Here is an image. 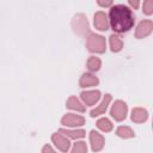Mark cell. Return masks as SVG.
<instances>
[{
  "mask_svg": "<svg viewBox=\"0 0 153 153\" xmlns=\"http://www.w3.org/2000/svg\"><path fill=\"white\" fill-rule=\"evenodd\" d=\"M128 2H129V5L133 7V8H137L139 7V5H140V0H128Z\"/></svg>",
  "mask_w": 153,
  "mask_h": 153,
  "instance_id": "cell-23",
  "label": "cell"
},
{
  "mask_svg": "<svg viewBox=\"0 0 153 153\" xmlns=\"http://www.w3.org/2000/svg\"><path fill=\"white\" fill-rule=\"evenodd\" d=\"M110 102H111V96H110V94H105L104 98H103V100H102V103H100L96 109H93V110L90 112L91 117H96V116H99V115L104 114V112L106 111L108 105L110 104Z\"/></svg>",
  "mask_w": 153,
  "mask_h": 153,
  "instance_id": "cell-11",
  "label": "cell"
},
{
  "mask_svg": "<svg viewBox=\"0 0 153 153\" xmlns=\"http://www.w3.org/2000/svg\"><path fill=\"white\" fill-rule=\"evenodd\" d=\"M102 66V62L98 57L96 56H91L88 60H87V68L92 72H97Z\"/></svg>",
  "mask_w": 153,
  "mask_h": 153,
  "instance_id": "cell-19",
  "label": "cell"
},
{
  "mask_svg": "<svg viewBox=\"0 0 153 153\" xmlns=\"http://www.w3.org/2000/svg\"><path fill=\"white\" fill-rule=\"evenodd\" d=\"M60 133L65 134L66 136L71 137V139H81L85 136V130L80 129V130H68V129H60Z\"/></svg>",
  "mask_w": 153,
  "mask_h": 153,
  "instance_id": "cell-17",
  "label": "cell"
},
{
  "mask_svg": "<svg viewBox=\"0 0 153 153\" xmlns=\"http://www.w3.org/2000/svg\"><path fill=\"white\" fill-rule=\"evenodd\" d=\"M116 134H117V136L123 137V139L134 137V131H133L129 127H126V126H121V127H118L117 130H116Z\"/></svg>",
  "mask_w": 153,
  "mask_h": 153,
  "instance_id": "cell-16",
  "label": "cell"
},
{
  "mask_svg": "<svg viewBox=\"0 0 153 153\" xmlns=\"http://www.w3.org/2000/svg\"><path fill=\"white\" fill-rule=\"evenodd\" d=\"M90 142H91V147H92V151L97 152V151H100L103 147H104V137L97 133L96 130H91L90 133Z\"/></svg>",
  "mask_w": 153,
  "mask_h": 153,
  "instance_id": "cell-8",
  "label": "cell"
},
{
  "mask_svg": "<svg viewBox=\"0 0 153 153\" xmlns=\"http://www.w3.org/2000/svg\"><path fill=\"white\" fill-rule=\"evenodd\" d=\"M97 127H98V129H100L102 131H105V133L112 130V123L110 122V120H108L105 117L97 121Z\"/></svg>",
  "mask_w": 153,
  "mask_h": 153,
  "instance_id": "cell-18",
  "label": "cell"
},
{
  "mask_svg": "<svg viewBox=\"0 0 153 153\" xmlns=\"http://www.w3.org/2000/svg\"><path fill=\"white\" fill-rule=\"evenodd\" d=\"M80 96H81V99L84 100V103L86 105H93L99 100L100 92L97 91V90H94V91H84V92H81Z\"/></svg>",
  "mask_w": 153,
  "mask_h": 153,
  "instance_id": "cell-9",
  "label": "cell"
},
{
  "mask_svg": "<svg viewBox=\"0 0 153 153\" xmlns=\"http://www.w3.org/2000/svg\"><path fill=\"white\" fill-rule=\"evenodd\" d=\"M61 123L66 127H80L85 123V118L80 115L75 114H67L62 117Z\"/></svg>",
  "mask_w": 153,
  "mask_h": 153,
  "instance_id": "cell-5",
  "label": "cell"
},
{
  "mask_svg": "<svg viewBox=\"0 0 153 153\" xmlns=\"http://www.w3.org/2000/svg\"><path fill=\"white\" fill-rule=\"evenodd\" d=\"M86 151H87V146H86V143L82 142V141L75 142L74 146H73V149H72L73 153H85Z\"/></svg>",
  "mask_w": 153,
  "mask_h": 153,
  "instance_id": "cell-20",
  "label": "cell"
},
{
  "mask_svg": "<svg viewBox=\"0 0 153 153\" xmlns=\"http://www.w3.org/2000/svg\"><path fill=\"white\" fill-rule=\"evenodd\" d=\"M109 17L111 27L116 32H126L134 25V16L131 10L124 5H116L111 7Z\"/></svg>",
  "mask_w": 153,
  "mask_h": 153,
  "instance_id": "cell-1",
  "label": "cell"
},
{
  "mask_svg": "<svg viewBox=\"0 0 153 153\" xmlns=\"http://www.w3.org/2000/svg\"><path fill=\"white\" fill-rule=\"evenodd\" d=\"M48 151H49V152H53V148H51L50 146H48V145H47V146H44V147H43L42 152H48Z\"/></svg>",
  "mask_w": 153,
  "mask_h": 153,
  "instance_id": "cell-24",
  "label": "cell"
},
{
  "mask_svg": "<svg viewBox=\"0 0 153 153\" xmlns=\"http://www.w3.org/2000/svg\"><path fill=\"white\" fill-rule=\"evenodd\" d=\"M98 82H99V80L96 75H93L91 73H85L81 75L79 85H80V87H91V86H96Z\"/></svg>",
  "mask_w": 153,
  "mask_h": 153,
  "instance_id": "cell-12",
  "label": "cell"
},
{
  "mask_svg": "<svg viewBox=\"0 0 153 153\" xmlns=\"http://www.w3.org/2000/svg\"><path fill=\"white\" fill-rule=\"evenodd\" d=\"M72 27H73L74 32H76L80 36H86V33H91L90 32L88 22H87L86 17L84 14H76L73 18V20H72Z\"/></svg>",
  "mask_w": 153,
  "mask_h": 153,
  "instance_id": "cell-3",
  "label": "cell"
},
{
  "mask_svg": "<svg viewBox=\"0 0 153 153\" xmlns=\"http://www.w3.org/2000/svg\"><path fill=\"white\" fill-rule=\"evenodd\" d=\"M127 111H128L127 104L124 102H122V100H116L114 103V105L111 106L110 115L116 121H123L127 117Z\"/></svg>",
  "mask_w": 153,
  "mask_h": 153,
  "instance_id": "cell-4",
  "label": "cell"
},
{
  "mask_svg": "<svg viewBox=\"0 0 153 153\" xmlns=\"http://www.w3.org/2000/svg\"><path fill=\"white\" fill-rule=\"evenodd\" d=\"M142 11L147 16L152 14L153 13V0H145L143 6H142Z\"/></svg>",
  "mask_w": 153,
  "mask_h": 153,
  "instance_id": "cell-21",
  "label": "cell"
},
{
  "mask_svg": "<svg viewBox=\"0 0 153 153\" xmlns=\"http://www.w3.org/2000/svg\"><path fill=\"white\" fill-rule=\"evenodd\" d=\"M153 30V22L152 20H142L140 22V24L136 27L135 31V36L136 38H143L146 36H148Z\"/></svg>",
  "mask_w": 153,
  "mask_h": 153,
  "instance_id": "cell-7",
  "label": "cell"
},
{
  "mask_svg": "<svg viewBox=\"0 0 153 153\" xmlns=\"http://www.w3.org/2000/svg\"><path fill=\"white\" fill-rule=\"evenodd\" d=\"M93 24H94V27H96L97 30H100V31H106V30L109 29L108 17H106V14H105L104 12H102V11L94 13Z\"/></svg>",
  "mask_w": 153,
  "mask_h": 153,
  "instance_id": "cell-6",
  "label": "cell"
},
{
  "mask_svg": "<svg viewBox=\"0 0 153 153\" xmlns=\"http://www.w3.org/2000/svg\"><path fill=\"white\" fill-rule=\"evenodd\" d=\"M51 140H53V142L55 143V146H56L60 151L67 152V151L69 149V141H68V139L65 137L63 135H61V134H59V133H55V134H53Z\"/></svg>",
  "mask_w": 153,
  "mask_h": 153,
  "instance_id": "cell-10",
  "label": "cell"
},
{
  "mask_svg": "<svg viewBox=\"0 0 153 153\" xmlns=\"http://www.w3.org/2000/svg\"><path fill=\"white\" fill-rule=\"evenodd\" d=\"M97 4L102 7H109L112 4V0H97Z\"/></svg>",
  "mask_w": 153,
  "mask_h": 153,
  "instance_id": "cell-22",
  "label": "cell"
},
{
  "mask_svg": "<svg viewBox=\"0 0 153 153\" xmlns=\"http://www.w3.org/2000/svg\"><path fill=\"white\" fill-rule=\"evenodd\" d=\"M67 108L68 109H72V110H76V111H80V112H84L85 111V106L80 103V100L74 97V96H71L67 100Z\"/></svg>",
  "mask_w": 153,
  "mask_h": 153,
  "instance_id": "cell-14",
  "label": "cell"
},
{
  "mask_svg": "<svg viewBox=\"0 0 153 153\" xmlns=\"http://www.w3.org/2000/svg\"><path fill=\"white\" fill-rule=\"evenodd\" d=\"M148 114L142 108H134L131 111V121L135 123H142L147 120Z\"/></svg>",
  "mask_w": 153,
  "mask_h": 153,
  "instance_id": "cell-13",
  "label": "cell"
},
{
  "mask_svg": "<svg viewBox=\"0 0 153 153\" xmlns=\"http://www.w3.org/2000/svg\"><path fill=\"white\" fill-rule=\"evenodd\" d=\"M122 47H123L122 39L117 35H111L110 36V48H111V50L114 53H117L122 49Z\"/></svg>",
  "mask_w": 153,
  "mask_h": 153,
  "instance_id": "cell-15",
  "label": "cell"
},
{
  "mask_svg": "<svg viewBox=\"0 0 153 153\" xmlns=\"http://www.w3.org/2000/svg\"><path fill=\"white\" fill-rule=\"evenodd\" d=\"M86 47L92 53L102 54L106 49V42H105V38L100 35L88 33V37H87V41H86Z\"/></svg>",
  "mask_w": 153,
  "mask_h": 153,
  "instance_id": "cell-2",
  "label": "cell"
}]
</instances>
